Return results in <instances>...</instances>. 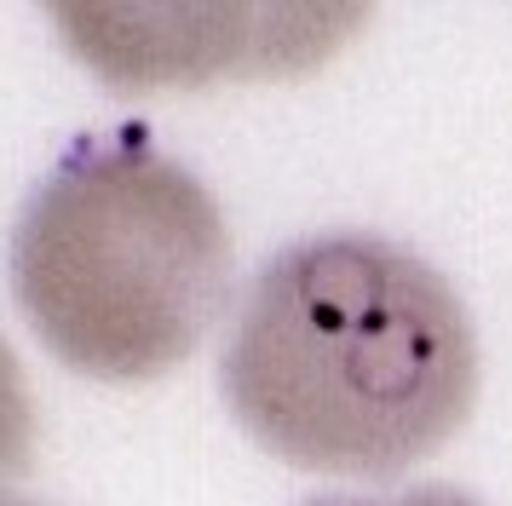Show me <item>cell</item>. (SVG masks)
I'll return each mask as SVG.
<instances>
[{
	"instance_id": "1",
	"label": "cell",
	"mask_w": 512,
	"mask_h": 506,
	"mask_svg": "<svg viewBox=\"0 0 512 506\" xmlns=\"http://www.w3.org/2000/svg\"><path fill=\"white\" fill-rule=\"evenodd\" d=\"M219 386L288 466L397 478L466 426L478 340L443 271L386 236L340 230L282 248L254 276Z\"/></svg>"
},
{
	"instance_id": "2",
	"label": "cell",
	"mask_w": 512,
	"mask_h": 506,
	"mask_svg": "<svg viewBox=\"0 0 512 506\" xmlns=\"http://www.w3.org/2000/svg\"><path fill=\"white\" fill-rule=\"evenodd\" d=\"M12 294L64 368L144 386L225 311L231 236L208 184L144 127H116L81 138L24 202Z\"/></svg>"
},
{
	"instance_id": "3",
	"label": "cell",
	"mask_w": 512,
	"mask_h": 506,
	"mask_svg": "<svg viewBox=\"0 0 512 506\" xmlns=\"http://www.w3.org/2000/svg\"><path fill=\"white\" fill-rule=\"evenodd\" d=\"M52 18L104 87H202L219 75H300L357 35L363 6H110L58 0Z\"/></svg>"
},
{
	"instance_id": "4",
	"label": "cell",
	"mask_w": 512,
	"mask_h": 506,
	"mask_svg": "<svg viewBox=\"0 0 512 506\" xmlns=\"http://www.w3.org/2000/svg\"><path fill=\"white\" fill-rule=\"evenodd\" d=\"M35 455V403H29L24 368L12 357V345L0 340V478L24 472Z\"/></svg>"
},
{
	"instance_id": "5",
	"label": "cell",
	"mask_w": 512,
	"mask_h": 506,
	"mask_svg": "<svg viewBox=\"0 0 512 506\" xmlns=\"http://www.w3.org/2000/svg\"><path fill=\"white\" fill-rule=\"evenodd\" d=\"M305 506H478L461 489H443V483H426V489H403L392 501H351V495H323V501H305Z\"/></svg>"
},
{
	"instance_id": "6",
	"label": "cell",
	"mask_w": 512,
	"mask_h": 506,
	"mask_svg": "<svg viewBox=\"0 0 512 506\" xmlns=\"http://www.w3.org/2000/svg\"><path fill=\"white\" fill-rule=\"evenodd\" d=\"M0 506H41V501H29V495H6V489H0Z\"/></svg>"
}]
</instances>
